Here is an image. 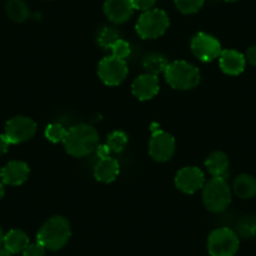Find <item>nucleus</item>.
<instances>
[{
    "label": "nucleus",
    "mask_w": 256,
    "mask_h": 256,
    "mask_svg": "<svg viewBox=\"0 0 256 256\" xmlns=\"http://www.w3.org/2000/svg\"><path fill=\"white\" fill-rule=\"evenodd\" d=\"M0 182H2V168H0Z\"/></svg>",
    "instance_id": "obj_37"
},
{
    "label": "nucleus",
    "mask_w": 256,
    "mask_h": 256,
    "mask_svg": "<svg viewBox=\"0 0 256 256\" xmlns=\"http://www.w3.org/2000/svg\"><path fill=\"white\" fill-rule=\"evenodd\" d=\"M168 66L166 58L161 54L152 53L147 56L144 60V68L147 70L150 74H160V73H164V70Z\"/></svg>",
    "instance_id": "obj_21"
},
{
    "label": "nucleus",
    "mask_w": 256,
    "mask_h": 256,
    "mask_svg": "<svg viewBox=\"0 0 256 256\" xmlns=\"http://www.w3.org/2000/svg\"><path fill=\"white\" fill-rule=\"evenodd\" d=\"M164 74L166 82L174 90H190L200 83L198 68L186 60H174L168 63Z\"/></svg>",
    "instance_id": "obj_3"
},
{
    "label": "nucleus",
    "mask_w": 256,
    "mask_h": 256,
    "mask_svg": "<svg viewBox=\"0 0 256 256\" xmlns=\"http://www.w3.org/2000/svg\"><path fill=\"white\" fill-rule=\"evenodd\" d=\"M66 134H67V130L60 123H50L46 128V137L48 138V141L53 142V144L63 142Z\"/></svg>",
    "instance_id": "obj_25"
},
{
    "label": "nucleus",
    "mask_w": 256,
    "mask_h": 256,
    "mask_svg": "<svg viewBox=\"0 0 256 256\" xmlns=\"http://www.w3.org/2000/svg\"><path fill=\"white\" fill-rule=\"evenodd\" d=\"M6 14L16 23H23L30 16L28 6L23 0H8L6 2Z\"/></svg>",
    "instance_id": "obj_20"
},
{
    "label": "nucleus",
    "mask_w": 256,
    "mask_h": 256,
    "mask_svg": "<svg viewBox=\"0 0 256 256\" xmlns=\"http://www.w3.org/2000/svg\"><path fill=\"white\" fill-rule=\"evenodd\" d=\"M0 256H12V254L6 251V248H0Z\"/></svg>",
    "instance_id": "obj_34"
},
{
    "label": "nucleus",
    "mask_w": 256,
    "mask_h": 256,
    "mask_svg": "<svg viewBox=\"0 0 256 256\" xmlns=\"http://www.w3.org/2000/svg\"><path fill=\"white\" fill-rule=\"evenodd\" d=\"M191 52L201 62H212L220 56L222 48L215 36L206 33H198L191 39Z\"/></svg>",
    "instance_id": "obj_9"
},
{
    "label": "nucleus",
    "mask_w": 256,
    "mask_h": 256,
    "mask_svg": "<svg viewBox=\"0 0 256 256\" xmlns=\"http://www.w3.org/2000/svg\"><path fill=\"white\" fill-rule=\"evenodd\" d=\"M205 167L212 177L225 178L228 171V158L224 152L215 151L206 158Z\"/></svg>",
    "instance_id": "obj_18"
},
{
    "label": "nucleus",
    "mask_w": 256,
    "mask_h": 256,
    "mask_svg": "<svg viewBox=\"0 0 256 256\" xmlns=\"http://www.w3.org/2000/svg\"><path fill=\"white\" fill-rule=\"evenodd\" d=\"M110 50H112V56H117L120 59H126L130 56L131 54V46L130 43L123 39H118L112 46H110Z\"/></svg>",
    "instance_id": "obj_27"
},
{
    "label": "nucleus",
    "mask_w": 256,
    "mask_h": 256,
    "mask_svg": "<svg viewBox=\"0 0 256 256\" xmlns=\"http://www.w3.org/2000/svg\"><path fill=\"white\" fill-rule=\"evenodd\" d=\"M205 0H174V6L182 14H195L202 8Z\"/></svg>",
    "instance_id": "obj_26"
},
{
    "label": "nucleus",
    "mask_w": 256,
    "mask_h": 256,
    "mask_svg": "<svg viewBox=\"0 0 256 256\" xmlns=\"http://www.w3.org/2000/svg\"><path fill=\"white\" fill-rule=\"evenodd\" d=\"M220 68L225 74L238 76L245 70L246 58L240 52L225 49L220 54Z\"/></svg>",
    "instance_id": "obj_15"
},
{
    "label": "nucleus",
    "mask_w": 256,
    "mask_h": 256,
    "mask_svg": "<svg viewBox=\"0 0 256 256\" xmlns=\"http://www.w3.org/2000/svg\"><path fill=\"white\" fill-rule=\"evenodd\" d=\"M72 235L70 221L63 216H53L48 218L36 234V242L46 250L58 251L63 248Z\"/></svg>",
    "instance_id": "obj_2"
},
{
    "label": "nucleus",
    "mask_w": 256,
    "mask_h": 256,
    "mask_svg": "<svg viewBox=\"0 0 256 256\" xmlns=\"http://www.w3.org/2000/svg\"><path fill=\"white\" fill-rule=\"evenodd\" d=\"M240 248V240L235 231L220 228L208 235V250L211 256H235Z\"/></svg>",
    "instance_id": "obj_6"
},
{
    "label": "nucleus",
    "mask_w": 256,
    "mask_h": 256,
    "mask_svg": "<svg viewBox=\"0 0 256 256\" xmlns=\"http://www.w3.org/2000/svg\"><path fill=\"white\" fill-rule=\"evenodd\" d=\"M204 205L211 212H222L231 204V188L224 177H212L202 187Z\"/></svg>",
    "instance_id": "obj_4"
},
{
    "label": "nucleus",
    "mask_w": 256,
    "mask_h": 256,
    "mask_svg": "<svg viewBox=\"0 0 256 256\" xmlns=\"http://www.w3.org/2000/svg\"><path fill=\"white\" fill-rule=\"evenodd\" d=\"M9 146H10V142L8 141V138L4 134H0V157L8 152Z\"/></svg>",
    "instance_id": "obj_30"
},
{
    "label": "nucleus",
    "mask_w": 256,
    "mask_h": 256,
    "mask_svg": "<svg viewBox=\"0 0 256 256\" xmlns=\"http://www.w3.org/2000/svg\"><path fill=\"white\" fill-rule=\"evenodd\" d=\"M4 248L13 255V254L23 252L29 246V236L19 228H13L4 236Z\"/></svg>",
    "instance_id": "obj_17"
},
{
    "label": "nucleus",
    "mask_w": 256,
    "mask_h": 256,
    "mask_svg": "<svg viewBox=\"0 0 256 256\" xmlns=\"http://www.w3.org/2000/svg\"><path fill=\"white\" fill-rule=\"evenodd\" d=\"M120 39V33L112 26H104L102 30L98 33V44L103 49H110V46Z\"/></svg>",
    "instance_id": "obj_24"
},
{
    "label": "nucleus",
    "mask_w": 256,
    "mask_h": 256,
    "mask_svg": "<svg viewBox=\"0 0 256 256\" xmlns=\"http://www.w3.org/2000/svg\"><path fill=\"white\" fill-rule=\"evenodd\" d=\"M103 10L108 20L114 24H123L134 14V0H106Z\"/></svg>",
    "instance_id": "obj_12"
},
{
    "label": "nucleus",
    "mask_w": 256,
    "mask_h": 256,
    "mask_svg": "<svg viewBox=\"0 0 256 256\" xmlns=\"http://www.w3.org/2000/svg\"><path fill=\"white\" fill-rule=\"evenodd\" d=\"M176 148V142L174 136L162 130L152 132V137L150 140L148 152L150 156L157 162H167L172 158Z\"/></svg>",
    "instance_id": "obj_10"
},
{
    "label": "nucleus",
    "mask_w": 256,
    "mask_h": 256,
    "mask_svg": "<svg viewBox=\"0 0 256 256\" xmlns=\"http://www.w3.org/2000/svg\"><path fill=\"white\" fill-rule=\"evenodd\" d=\"M128 144V136L123 131H113L107 136L106 144L110 147V152L120 154L124 150V147Z\"/></svg>",
    "instance_id": "obj_22"
},
{
    "label": "nucleus",
    "mask_w": 256,
    "mask_h": 256,
    "mask_svg": "<svg viewBox=\"0 0 256 256\" xmlns=\"http://www.w3.org/2000/svg\"><path fill=\"white\" fill-rule=\"evenodd\" d=\"M4 236H6V234H4V231H3V228H2V226H0V246L3 245Z\"/></svg>",
    "instance_id": "obj_33"
},
{
    "label": "nucleus",
    "mask_w": 256,
    "mask_h": 256,
    "mask_svg": "<svg viewBox=\"0 0 256 256\" xmlns=\"http://www.w3.org/2000/svg\"><path fill=\"white\" fill-rule=\"evenodd\" d=\"M205 174L198 167L190 166L180 170L174 177V184L184 194H195L205 186Z\"/></svg>",
    "instance_id": "obj_11"
},
{
    "label": "nucleus",
    "mask_w": 256,
    "mask_h": 256,
    "mask_svg": "<svg viewBox=\"0 0 256 256\" xmlns=\"http://www.w3.org/2000/svg\"><path fill=\"white\" fill-rule=\"evenodd\" d=\"M238 232L246 238H256V216L248 215L241 218L238 224Z\"/></svg>",
    "instance_id": "obj_23"
},
{
    "label": "nucleus",
    "mask_w": 256,
    "mask_h": 256,
    "mask_svg": "<svg viewBox=\"0 0 256 256\" xmlns=\"http://www.w3.org/2000/svg\"><path fill=\"white\" fill-rule=\"evenodd\" d=\"M245 58L248 59V63L252 64V66H255L256 67V46H250V48L248 49Z\"/></svg>",
    "instance_id": "obj_32"
},
{
    "label": "nucleus",
    "mask_w": 256,
    "mask_h": 256,
    "mask_svg": "<svg viewBox=\"0 0 256 256\" xmlns=\"http://www.w3.org/2000/svg\"><path fill=\"white\" fill-rule=\"evenodd\" d=\"M160 80L157 76L144 73L132 83V93L140 100H150L158 93Z\"/></svg>",
    "instance_id": "obj_13"
},
{
    "label": "nucleus",
    "mask_w": 256,
    "mask_h": 256,
    "mask_svg": "<svg viewBox=\"0 0 256 256\" xmlns=\"http://www.w3.org/2000/svg\"><path fill=\"white\" fill-rule=\"evenodd\" d=\"M63 144L68 154L80 158L93 154L97 150L100 144V134L90 124L80 123L68 130Z\"/></svg>",
    "instance_id": "obj_1"
},
{
    "label": "nucleus",
    "mask_w": 256,
    "mask_h": 256,
    "mask_svg": "<svg viewBox=\"0 0 256 256\" xmlns=\"http://www.w3.org/2000/svg\"><path fill=\"white\" fill-rule=\"evenodd\" d=\"M225 2H228V3H234V2H238V0H225Z\"/></svg>",
    "instance_id": "obj_36"
},
{
    "label": "nucleus",
    "mask_w": 256,
    "mask_h": 256,
    "mask_svg": "<svg viewBox=\"0 0 256 256\" xmlns=\"http://www.w3.org/2000/svg\"><path fill=\"white\" fill-rule=\"evenodd\" d=\"M128 74V67L124 59L108 56L98 64V77L106 86L116 87L126 80Z\"/></svg>",
    "instance_id": "obj_7"
},
{
    "label": "nucleus",
    "mask_w": 256,
    "mask_h": 256,
    "mask_svg": "<svg viewBox=\"0 0 256 256\" xmlns=\"http://www.w3.org/2000/svg\"><path fill=\"white\" fill-rule=\"evenodd\" d=\"M4 196V186H3V182H0V200L3 198Z\"/></svg>",
    "instance_id": "obj_35"
},
{
    "label": "nucleus",
    "mask_w": 256,
    "mask_h": 256,
    "mask_svg": "<svg viewBox=\"0 0 256 256\" xmlns=\"http://www.w3.org/2000/svg\"><path fill=\"white\" fill-rule=\"evenodd\" d=\"M36 132V123L26 116H16L10 118L6 124L4 136L10 144H19L33 138Z\"/></svg>",
    "instance_id": "obj_8"
},
{
    "label": "nucleus",
    "mask_w": 256,
    "mask_h": 256,
    "mask_svg": "<svg viewBox=\"0 0 256 256\" xmlns=\"http://www.w3.org/2000/svg\"><path fill=\"white\" fill-rule=\"evenodd\" d=\"M96 152H97V154H98V157H100V158H106V157H110V147H108L106 144H98Z\"/></svg>",
    "instance_id": "obj_31"
},
{
    "label": "nucleus",
    "mask_w": 256,
    "mask_h": 256,
    "mask_svg": "<svg viewBox=\"0 0 256 256\" xmlns=\"http://www.w3.org/2000/svg\"><path fill=\"white\" fill-rule=\"evenodd\" d=\"M93 174L97 181L103 184H110L117 178L120 174V164L116 158L112 157H106L100 158L93 168Z\"/></svg>",
    "instance_id": "obj_16"
},
{
    "label": "nucleus",
    "mask_w": 256,
    "mask_h": 256,
    "mask_svg": "<svg viewBox=\"0 0 256 256\" xmlns=\"http://www.w3.org/2000/svg\"><path fill=\"white\" fill-rule=\"evenodd\" d=\"M234 192L241 198H251L256 196V178L251 174H240L234 181Z\"/></svg>",
    "instance_id": "obj_19"
},
{
    "label": "nucleus",
    "mask_w": 256,
    "mask_h": 256,
    "mask_svg": "<svg viewBox=\"0 0 256 256\" xmlns=\"http://www.w3.org/2000/svg\"><path fill=\"white\" fill-rule=\"evenodd\" d=\"M23 256H46V248L39 242L29 244L28 248L23 251Z\"/></svg>",
    "instance_id": "obj_28"
},
{
    "label": "nucleus",
    "mask_w": 256,
    "mask_h": 256,
    "mask_svg": "<svg viewBox=\"0 0 256 256\" xmlns=\"http://www.w3.org/2000/svg\"><path fill=\"white\" fill-rule=\"evenodd\" d=\"M157 0H134V9H138L142 12H148L151 10L154 6Z\"/></svg>",
    "instance_id": "obj_29"
},
{
    "label": "nucleus",
    "mask_w": 256,
    "mask_h": 256,
    "mask_svg": "<svg viewBox=\"0 0 256 256\" xmlns=\"http://www.w3.org/2000/svg\"><path fill=\"white\" fill-rule=\"evenodd\" d=\"M170 26V19L162 9H151L138 18L136 32L142 39H156L164 36Z\"/></svg>",
    "instance_id": "obj_5"
},
{
    "label": "nucleus",
    "mask_w": 256,
    "mask_h": 256,
    "mask_svg": "<svg viewBox=\"0 0 256 256\" xmlns=\"http://www.w3.org/2000/svg\"><path fill=\"white\" fill-rule=\"evenodd\" d=\"M29 166L23 161H12L2 168V182L9 186H19L29 177Z\"/></svg>",
    "instance_id": "obj_14"
}]
</instances>
